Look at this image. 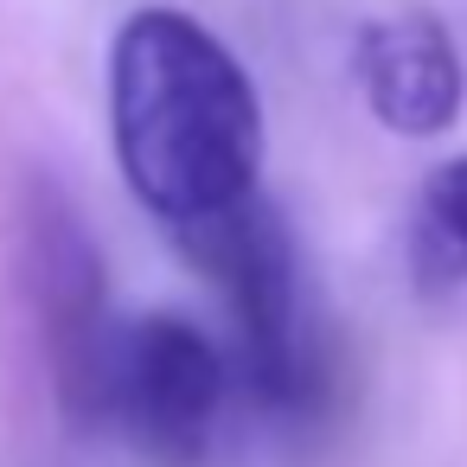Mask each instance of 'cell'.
<instances>
[{
  "label": "cell",
  "instance_id": "cell-1",
  "mask_svg": "<svg viewBox=\"0 0 467 467\" xmlns=\"http://www.w3.org/2000/svg\"><path fill=\"white\" fill-rule=\"evenodd\" d=\"M109 122L135 199L173 231L256 192L263 103L244 65L173 7H148L116 33Z\"/></svg>",
  "mask_w": 467,
  "mask_h": 467
},
{
  "label": "cell",
  "instance_id": "cell-2",
  "mask_svg": "<svg viewBox=\"0 0 467 467\" xmlns=\"http://www.w3.org/2000/svg\"><path fill=\"white\" fill-rule=\"evenodd\" d=\"M186 256L231 295L237 333H244V371L256 384L263 403L295 410L314 397V346H307V320H301V275H295V237L282 224L275 205H263L256 192L180 224Z\"/></svg>",
  "mask_w": 467,
  "mask_h": 467
},
{
  "label": "cell",
  "instance_id": "cell-3",
  "mask_svg": "<svg viewBox=\"0 0 467 467\" xmlns=\"http://www.w3.org/2000/svg\"><path fill=\"white\" fill-rule=\"evenodd\" d=\"M26 263L39 288V314L52 333V371H58V403L78 429H97L116 416V371H122V333L103 314V263L90 256V237L78 218L46 192L33 199V231H26Z\"/></svg>",
  "mask_w": 467,
  "mask_h": 467
},
{
  "label": "cell",
  "instance_id": "cell-4",
  "mask_svg": "<svg viewBox=\"0 0 467 467\" xmlns=\"http://www.w3.org/2000/svg\"><path fill=\"white\" fill-rule=\"evenodd\" d=\"M224 403V358L186 314H148L122 333L116 416L154 467H192Z\"/></svg>",
  "mask_w": 467,
  "mask_h": 467
},
{
  "label": "cell",
  "instance_id": "cell-5",
  "mask_svg": "<svg viewBox=\"0 0 467 467\" xmlns=\"http://www.w3.org/2000/svg\"><path fill=\"white\" fill-rule=\"evenodd\" d=\"M358 84L390 135H441L461 116V52L435 14H390L358 33Z\"/></svg>",
  "mask_w": 467,
  "mask_h": 467
},
{
  "label": "cell",
  "instance_id": "cell-6",
  "mask_svg": "<svg viewBox=\"0 0 467 467\" xmlns=\"http://www.w3.org/2000/svg\"><path fill=\"white\" fill-rule=\"evenodd\" d=\"M416 256L429 269V282H454L467 275V154L441 161L422 186V231H416Z\"/></svg>",
  "mask_w": 467,
  "mask_h": 467
}]
</instances>
